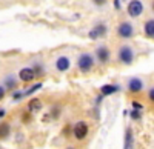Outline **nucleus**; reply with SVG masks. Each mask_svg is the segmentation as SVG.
Listing matches in <instances>:
<instances>
[{"label":"nucleus","instance_id":"f257e3e1","mask_svg":"<svg viewBox=\"0 0 154 149\" xmlns=\"http://www.w3.org/2000/svg\"><path fill=\"white\" fill-rule=\"evenodd\" d=\"M94 66V58L91 54H88V52H83L79 55V58H77V68H79L80 72H88V71H91Z\"/></svg>","mask_w":154,"mask_h":149},{"label":"nucleus","instance_id":"f03ea898","mask_svg":"<svg viewBox=\"0 0 154 149\" xmlns=\"http://www.w3.org/2000/svg\"><path fill=\"white\" fill-rule=\"evenodd\" d=\"M136 58V54H134V49L128 45H123L119 48V60L122 61L123 65H131Z\"/></svg>","mask_w":154,"mask_h":149},{"label":"nucleus","instance_id":"7ed1b4c3","mask_svg":"<svg viewBox=\"0 0 154 149\" xmlns=\"http://www.w3.org/2000/svg\"><path fill=\"white\" fill-rule=\"evenodd\" d=\"M72 134L77 140H83L88 135V125L85 121H77L72 128Z\"/></svg>","mask_w":154,"mask_h":149},{"label":"nucleus","instance_id":"20e7f679","mask_svg":"<svg viewBox=\"0 0 154 149\" xmlns=\"http://www.w3.org/2000/svg\"><path fill=\"white\" fill-rule=\"evenodd\" d=\"M126 9H128V14L131 17H139L143 12V3L140 2V0H131V2L128 3Z\"/></svg>","mask_w":154,"mask_h":149},{"label":"nucleus","instance_id":"39448f33","mask_svg":"<svg viewBox=\"0 0 154 149\" xmlns=\"http://www.w3.org/2000/svg\"><path fill=\"white\" fill-rule=\"evenodd\" d=\"M117 34L122 37V39H130V37L134 35V26L128 22H122L117 28Z\"/></svg>","mask_w":154,"mask_h":149},{"label":"nucleus","instance_id":"423d86ee","mask_svg":"<svg viewBox=\"0 0 154 149\" xmlns=\"http://www.w3.org/2000/svg\"><path fill=\"white\" fill-rule=\"evenodd\" d=\"M96 57H97V60L100 61V63H108L109 61V58H111V51L108 49V46H99L97 49H96Z\"/></svg>","mask_w":154,"mask_h":149},{"label":"nucleus","instance_id":"0eeeda50","mask_svg":"<svg viewBox=\"0 0 154 149\" xmlns=\"http://www.w3.org/2000/svg\"><path fill=\"white\" fill-rule=\"evenodd\" d=\"M106 31H108V28H106V25L105 23H99V25H96V26L89 31V39L91 40H96V39H99V37H103L105 34H106Z\"/></svg>","mask_w":154,"mask_h":149},{"label":"nucleus","instance_id":"6e6552de","mask_svg":"<svg viewBox=\"0 0 154 149\" xmlns=\"http://www.w3.org/2000/svg\"><path fill=\"white\" fill-rule=\"evenodd\" d=\"M71 68V60L66 57V55H60L57 60H56V69L59 72H65Z\"/></svg>","mask_w":154,"mask_h":149},{"label":"nucleus","instance_id":"1a4fd4ad","mask_svg":"<svg viewBox=\"0 0 154 149\" xmlns=\"http://www.w3.org/2000/svg\"><path fill=\"white\" fill-rule=\"evenodd\" d=\"M19 79L25 83H28V82H32L35 79V74L32 71V68H22L19 71Z\"/></svg>","mask_w":154,"mask_h":149},{"label":"nucleus","instance_id":"9d476101","mask_svg":"<svg viewBox=\"0 0 154 149\" xmlns=\"http://www.w3.org/2000/svg\"><path fill=\"white\" fill-rule=\"evenodd\" d=\"M128 89H130L131 92H140V91L143 89V83H142V80L137 79V77L130 79V82H128Z\"/></svg>","mask_w":154,"mask_h":149},{"label":"nucleus","instance_id":"9b49d317","mask_svg":"<svg viewBox=\"0 0 154 149\" xmlns=\"http://www.w3.org/2000/svg\"><path fill=\"white\" fill-rule=\"evenodd\" d=\"M40 109H42V102L38 98H31L28 102V112L34 114V112H38Z\"/></svg>","mask_w":154,"mask_h":149},{"label":"nucleus","instance_id":"f8f14e48","mask_svg":"<svg viewBox=\"0 0 154 149\" xmlns=\"http://www.w3.org/2000/svg\"><path fill=\"white\" fill-rule=\"evenodd\" d=\"M120 89V86H117V85H103L100 88V94L102 95H111V94H114V92H117Z\"/></svg>","mask_w":154,"mask_h":149},{"label":"nucleus","instance_id":"ddd939ff","mask_svg":"<svg viewBox=\"0 0 154 149\" xmlns=\"http://www.w3.org/2000/svg\"><path fill=\"white\" fill-rule=\"evenodd\" d=\"M134 146V137H133V131L128 128L125 131V148L123 149H133Z\"/></svg>","mask_w":154,"mask_h":149},{"label":"nucleus","instance_id":"4468645a","mask_svg":"<svg viewBox=\"0 0 154 149\" xmlns=\"http://www.w3.org/2000/svg\"><path fill=\"white\" fill-rule=\"evenodd\" d=\"M143 32L146 37H154V19H149L143 25Z\"/></svg>","mask_w":154,"mask_h":149},{"label":"nucleus","instance_id":"2eb2a0df","mask_svg":"<svg viewBox=\"0 0 154 149\" xmlns=\"http://www.w3.org/2000/svg\"><path fill=\"white\" fill-rule=\"evenodd\" d=\"M11 132V126H9V123L6 121H2L0 123V139H6L8 135Z\"/></svg>","mask_w":154,"mask_h":149},{"label":"nucleus","instance_id":"dca6fc26","mask_svg":"<svg viewBox=\"0 0 154 149\" xmlns=\"http://www.w3.org/2000/svg\"><path fill=\"white\" fill-rule=\"evenodd\" d=\"M5 86H6V89H9V91H14V89H16L17 82H16L14 76H8V77L5 79Z\"/></svg>","mask_w":154,"mask_h":149},{"label":"nucleus","instance_id":"f3484780","mask_svg":"<svg viewBox=\"0 0 154 149\" xmlns=\"http://www.w3.org/2000/svg\"><path fill=\"white\" fill-rule=\"evenodd\" d=\"M40 88H42V83L38 82V83H35L34 86H31V88H28L26 91H23V94H25V97H26V95H31V94H34L35 91H38Z\"/></svg>","mask_w":154,"mask_h":149},{"label":"nucleus","instance_id":"a211bd4d","mask_svg":"<svg viewBox=\"0 0 154 149\" xmlns=\"http://www.w3.org/2000/svg\"><path fill=\"white\" fill-rule=\"evenodd\" d=\"M32 71H34V74H35V77H37V76H42V74H43V66H42L40 63H35L34 68H32Z\"/></svg>","mask_w":154,"mask_h":149},{"label":"nucleus","instance_id":"6ab92c4d","mask_svg":"<svg viewBox=\"0 0 154 149\" xmlns=\"http://www.w3.org/2000/svg\"><path fill=\"white\" fill-rule=\"evenodd\" d=\"M130 115H131V118H133V120H140V118H142V111H137V109H133Z\"/></svg>","mask_w":154,"mask_h":149},{"label":"nucleus","instance_id":"aec40b11","mask_svg":"<svg viewBox=\"0 0 154 149\" xmlns=\"http://www.w3.org/2000/svg\"><path fill=\"white\" fill-rule=\"evenodd\" d=\"M23 97H25L23 91H14V92H12V100H14V102L20 100V98H23Z\"/></svg>","mask_w":154,"mask_h":149},{"label":"nucleus","instance_id":"412c9836","mask_svg":"<svg viewBox=\"0 0 154 149\" xmlns=\"http://www.w3.org/2000/svg\"><path fill=\"white\" fill-rule=\"evenodd\" d=\"M22 120H23L25 123H28V121L31 120V112H25V114L22 115Z\"/></svg>","mask_w":154,"mask_h":149},{"label":"nucleus","instance_id":"4be33fe9","mask_svg":"<svg viewBox=\"0 0 154 149\" xmlns=\"http://www.w3.org/2000/svg\"><path fill=\"white\" fill-rule=\"evenodd\" d=\"M51 114H53V118H57V117L60 115V109L54 108V109H53V112H51Z\"/></svg>","mask_w":154,"mask_h":149},{"label":"nucleus","instance_id":"5701e85b","mask_svg":"<svg viewBox=\"0 0 154 149\" xmlns=\"http://www.w3.org/2000/svg\"><path fill=\"white\" fill-rule=\"evenodd\" d=\"M133 108L137 109V111H142V109H143V106L140 105V103H137V102H133Z\"/></svg>","mask_w":154,"mask_h":149},{"label":"nucleus","instance_id":"b1692460","mask_svg":"<svg viewBox=\"0 0 154 149\" xmlns=\"http://www.w3.org/2000/svg\"><path fill=\"white\" fill-rule=\"evenodd\" d=\"M93 2H94L97 6H103V5L106 3V0H93Z\"/></svg>","mask_w":154,"mask_h":149},{"label":"nucleus","instance_id":"393cba45","mask_svg":"<svg viewBox=\"0 0 154 149\" xmlns=\"http://www.w3.org/2000/svg\"><path fill=\"white\" fill-rule=\"evenodd\" d=\"M148 97H149V100L154 103V88H151V89H149V92H148Z\"/></svg>","mask_w":154,"mask_h":149},{"label":"nucleus","instance_id":"a878e982","mask_svg":"<svg viewBox=\"0 0 154 149\" xmlns=\"http://www.w3.org/2000/svg\"><path fill=\"white\" fill-rule=\"evenodd\" d=\"M3 97H5V88L0 86V100H3Z\"/></svg>","mask_w":154,"mask_h":149},{"label":"nucleus","instance_id":"bb28decb","mask_svg":"<svg viewBox=\"0 0 154 149\" xmlns=\"http://www.w3.org/2000/svg\"><path fill=\"white\" fill-rule=\"evenodd\" d=\"M5 115H6V111H5L3 108H0V118H3Z\"/></svg>","mask_w":154,"mask_h":149},{"label":"nucleus","instance_id":"cd10ccee","mask_svg":"<svg viewBox=\"0 0 154 149\" xmlns=\"http://www.w3.org/2000/svg\"><path fill=\"white\" fill-rule=\"evenodd\" d=\"M114 6H116V9H119V8H120V3H119V0H114Z\"/></svg>","mask_w":154,"mask_h":149},{"label":"nucleus","instance_id":"c85d7f7f","mask_svg":"<svg viewBox=\"0 0 154 149\" xmlns=\"http://www.w3.org/2000/svg\"><path fill=\"white\" fill-rule=\"evenodd\" d=\"M152 9H154V3H152Z\"/></svg>","mask_w":154,"mask_h":149},{"label":"nucleus","instance_id":"c756f323","mask_svg":"<svg viewBox=\"0 0 154 149\" xmlns=\"http://www.w3.org/2000/svg\"><path fill=\"white\" fill-rule=\"evenodd\" d=\"M68 149H74V148H68Z\"/></svg>","mask_w":154,"mask_h":149},{"label":"nucleus","instance_id":"7c9ffc66","mask_svg":"<svg viewBox=\"0 0 154 149\" xmlns=\"http://www.w3.org/2000/svg\"><path fill=\"white\" fill-rule=\"evenodd\" d=\"M0 149H2V148H0Z\"/></svg>","mask_w":154,"mask_h":149}]
</instances>
